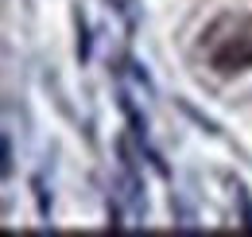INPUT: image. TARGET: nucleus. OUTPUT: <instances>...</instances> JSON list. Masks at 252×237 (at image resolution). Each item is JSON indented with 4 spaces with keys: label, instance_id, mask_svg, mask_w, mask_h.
Here are the masks:
<instances>
[{
    "label": "nucleus",
    "instance_id": "f257e3e1",
    "mask_svg": "<svg viewBox=\"0 0 252 237\" xmlns=\"http://www.w3.org/2000/svg\"><path fill=\"white\" fill-rule=\"evenodd\" d=\"M206 59L218 74H241L252 66V16H221L206 35Z\"/></svg>",
    "mask_w": 252,
    "mask_h": 237
}]
</instances>
